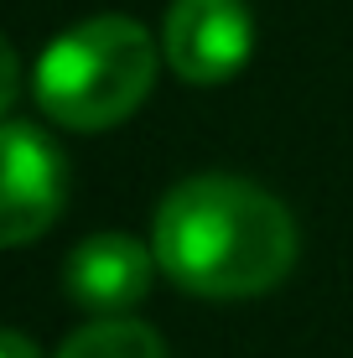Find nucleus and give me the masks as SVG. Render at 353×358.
Returning <instances> with one entry per match:
<instances>
[{
    "label": "nucleus",
    "mask_w": 353,
    "mask_h": 358,
    "mask_svg": "<svg viewBox=\"0 0 353 358\" xmlns=\"http://www.w3.org/2000/svg\"><path fill=\"white\" fill-rule=\"evenodd\" d=\"M161 275L187 296L239 301L275 291L296 265V218L245 177H187L161 197L151 224Z\"/></svg>",
    "instance_id": "nucleus-1"
},
{
    "label": "nucleus",
    "mask_w": 353,
    "mask_h": 358,
    "mask_svg": "<svg viewBox=\"0 0 353 358\" xmlns=\"http://www.w3.org/2000/svg\"><path fill=\"white\" fill-rule=\"evenodd\" d=\"M156 36L130 16L68 27L36 57V104L68 130H109L145 104L156 83Z\"/></svg>",
    "instance_id": "nucleus-2"
},
{
    "label": "nucleus",
    "mask_w": 353,
    "mask_h": 358,
    "mask_svg": "<svg viewBox=\"0 0 353 358\" xmlns=\"http://www.w3.org/2000/svg\"><path fill=\"white\" fill-rule=\"evenodd\" d=\"M68 203V156L47 130L0 120V250L42 239Z\"/></svg>",
    "instance_id": "nucleus-3"
},
{
    "label": "nucleus",
    "mask_w": 353,
    "mask_h": 358,
    "mask_svg": "<svg viewBox=\"0 0 353 358\" xmlns=\"http://www.w3.org/2000/svg\"><path fill=\"white\" fill-rule=\"evenodd\" d=\"M254 21L245 0H172L161 57L182 83H224L250 63Z\"/></svg>",
    "instance_id": "nucleus-4"
},
{
    "label": "nucleus",
    "mask_w": 353,
    "mask_h": 358,
    "mask_svg": "<svg viewBox=\"0 0 353 358\" xmlns=\"http://www.w3.org/2000/svg\"><path fill=\"white\" fill-rule=\"evenodd\" d=\"M156 250H145L130 234H89L63 260V291L94 317H125L151 296Z\"/></svg>",
    "instance_id": "nucleus-5"
},
{
    "label": "nucleus",
    "mask_w": 353,
    "mask_h": 358,
    "mask_svg": "<svg viewBox=\"0 0 353 358\" xmlns=\"http://www.w3.org/2000/svg\"><path fill=\"white\" fill-rule=\"evenodd\" d=\"M57 358H166V343L156 327L136 322V317H99L73 332L57 348Z\"/></svg>",
    "instance_id": "nucleus-6"
},
{
    "label": "nucleus",
    "mask_w": 353,
    "mask_h": 358,
    "mask_svg": "<svg viewBox=\"0 0 353 358\" xmlns=\"http://www.w3.org/2000/svg\"><path fill=\"white\" fill-rule=\"evenodd\" d=\"M16 94H21V57H16V47L0 36V115H10Z\"/></svg>",
    "instance_id": "nucleus-7"
},
{
    "label": "nucleus",
    "mask_w": 353,
    "mask_h": 358,
    "mask_svg": "<svg viewBox=\"0 0 353 358\" xmlns=\"http://www.w3.org/2000/svg\"><path fill=\"white\" fill-rule=\"evenodd\" d=\"M0 358H42V353H36V343L27 338V332L0 327Z\"/></svg>",
    "instance_id": "nucleus-8"
}]
</instances>
